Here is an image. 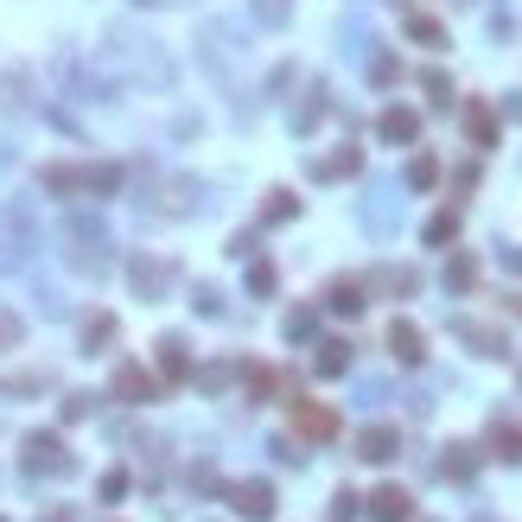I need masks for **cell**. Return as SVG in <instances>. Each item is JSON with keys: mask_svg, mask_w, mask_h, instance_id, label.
<instances>
[{"mask_svg": "<svg viewBox=\"0 0 522 522\" xmlns=\"http://www.w3.org/2000/svg\"><path fill=\"white\" fill-rule=\"evenodd\" d=\"M32 255H39V223H32L26 198H7L0 204V274L32 268Z\"/></svg>", "mask_w": 522, "mask_h": 522, "instance_id": "obj_1", "label": "cell"}, {"mask_svg": "<svg viewBox=\"0 0 522 522\" xmlns=\"http://www.w3.org/2000/svg\"><path fill=\"white\" fill-rule=\"evenodd\" d=\"M64 261H71L77 274H109V230H102V217L77 211L64 223Z\"/></svg>", "mask_w": 522, "mask_h": 522, "instance_id": "obj_2", "label": "cell"}, {"mask_svg": "<svg viewBox=\"0 0 522 522\" xmlns=\"http://www.w3.org/2000/svg\"><path fill=\"white\" fill-rule=\"evenodd\" d=\"M45 191H58V198H77V191L109 198V191H121V166H45Z\"/></svg>", "mask_w": 522, "mask_h": 522, "instance_id": "obj_3", "label": "cell"}, {"mask_svg": "<svg viewBox=\"0 0 522 522\" xmlns=\"http://www.w3.org/2000/svg\"><path fill=\"white\" fill-rule=\"evenodd\" d=\"M71 465H77V459L64 452L58 433H26V446H20V472H26V478H64Z\"/></svg>", "mask_w": 522, "mask_h": 522, "instance_id": "obj_4", "label": "cell"}, {"mask_svg": "<svg viewBox=\"0 0 522 522\" xmlns=\"http://www.w3.org/2000/svg\"><path fill=\"white\" fill-rule=\"evenodd\" d=\"M293 427H300L306 440H338V408H325V402H306V395H293Z\"/></svg>", "mask_w": 522, "mask_h": 522, "instance_id": "obj_5", "label": "cell"}, {"mask_svg": "<svg viewBox=\"0 0 522 522\" xmlns=\"http://www.w3.org/2000/svg\"><path fill=\"white\" fill-rule=\"evenodd\" d=\"M128 281L141 300H160V293L172 287V261H153V255H128Z\"/></svg>", "mask_w": 522, "mask_h": 522, "instance_id": "obj_6", "label": "cell"}, {"mask_svg": "<svg viewBox=\"0 0 522 522\" xmlns=\"http://www.w3.org/2000/svg\"><path fill=\"white\" fill-rule=\"evenodd\" d=\"M452 338L472 344L478 357H510V338L497 332V325H478V319H452Z\"/></svg>", "mask_w": 522, "mask_h": 522, "instance_id": "obj_7", "label": "cell"}, {"mask_svg": "<svg viewBox=\"0 0 522 522\" xmlns=\"http://www.w3.org/2000/svg\"><path fill=\"white\" fill-rule=\"evenodd\" d=\"M230 503H236V516H249V522H274V491H268L261 478L236 484V491H230Z\"/></svg>", "mask_w": 522, "mask_h": 522, "instance_id": "obj_8", "label": "cell"}, {"mask_svg": "<svg viewBox=\"0 0 522 522\" xmlns=\"http://www.w3.org/2000/svg\"><path fill=\"white\" fill-rule=\"evenodd\" d=\"M376 134H382L389 147H414V141H421V115H414V109H382Z\"/></svg>", "mask_w": 522, "mask_h": 522, "instance_id": "obj_9", "label": "cell"}, {"mask_svg": "<svg viewBox=\"0 0 522 522\" xmlns=\"http://www.w3.org/2000/svg\"><path fill=\"white\" fill-rule=\"evenodd\" d=\"M395 452H402V433H395V427H363V433H357V459L389 465Z\"/></svg>", "mask_w": 522, "mask_h": 522, "instance_id": "obj_10", "label": "cell"}, {"mask_svg": "<svg viewBox=\"0 0 522 522\" xmlns=\"http://www.w3.org/2000/svg\"><path fill=\"white\" fill-rule=\"evenodd\" d=\"M389 351H395V363H408V370H414V363L427 357L421 325H414V319H395V325H389Z\"/></svg>", "mask_w": 522, "mask_h": 522, "instance_id": "obj_11", "label": "cell"}, {"mask_svg": "<svg viewBox=\"0 0 522 522\" xmlns=\"http://www.w3.org/2000/svg\"><path fill=\"white\" fill-rule=\"evenodd\" d=\"M109 389L121 395V402H153V395H160V382H153V376L141 370V363H121V370H115V382H109Z\"/></svg>", "mask_w": 522, "mask_h": 522, "instance_id": "obj_12", "label": "cell"}, {"mask_svg": "<svg viewBox=\"0 0 522 522\" xmlns=\"http://www.w3.org/2000/svg\"><path fill=\"white\" fill-rule=\"evenodd\" d=\"M370 516L376 522H414V497L402 491V484H382V491L370 497Z\"/></svg>", "mask_w": 522, "mask_h": 522, "instance_id": "obj_13", "label": "cell"}, {"mask_svg": "<svg viewBox=\"0 0 522 522\" xmlns=\"http://www.w3.org/2000/svg\"><path fill=\"white\" fill-rule=\"evenodd\" d=\"M160 376H166V382H185V376H191V344H185L179 332L160 338Z\"/></svg>", "mask_w": 522, "mask_h": 522, "instance_id": "obj_14", "label": "cell"}, {"mask_svg": "<svg viewBox=\"0 0 522 522\" xmlns=\"http://www.w3.org/2000/svg\"><path fill=\"white\" fill-rule=\"evenodd\" d=\"M491 452L497 459H510V465H522V421H491Z\"/></svg>", "mask_w": 522, "mask_h": 522, "instance_id": "obj_15", "label": "cell"}, {"mask_svg": "<svg viewBox=\"0 0 522 522\" xmlns=\"http://www.w3.org/2000/svg\"><path fill=\"white\" fill-rule=\"evenodd\" d=\"M312 370H319V376H344V370H351V344H344V338H325L319 357H312Z\"/></svg>", "mask_w": 522, "mask_h": 522, "instance_id": "obj_16", "label": "cell"}, {"mask_svg": "<svg viewBox=\"0 0 522 522\" xmlns=\"http://www.w3.org/2000/svg\"><path fill=\"white\" fill-rule=\"evenodd\" d=\"M325 306L344 312V319H357V312H363V281H332V287H325Z\"/></svg>", "mask_w": 522, "mask_h": 522, "instance_id": "obj_17", "label": "cell"}, {"mask_svg": "<svg viewBox=\"0 0 522 522\" xmlns=\"http://www.w3.org/2000/svg\"><path fill=\"white\" fill-rule=\"evenodd\" d=\"M109 344H115V312H96V319L83 325V351H90V357H102Z\"/></svg>", "mask_w": 522, "mask_h": 522, "instance_id": "obj_18", "label": "cell"}, {"mask_svg": "<svg viewBox=\"0 0 522 522\" xmlns=\"http://www.w3.org/2000/svg\"><path fill=\"white\" fill-rule=\"evenodd\" d=\"M357 166H363V153L344 147V153H332V160H312V179H351Z\"/></svg>", "mask_w": 522, "mask_h": 522, "instance_id": "obj_19", "label": "cell"}, {"mask_svg": "<svg viewBox=\"0 0 522 522\" xmlns=\"http://www.w3.org/2000/svg\"><path fill=\"white\" fill-rule=\"evenodd\" d=\"M440 472H446L452 484H465V478H472V472H478V446H446Z\"/></svg>", "mask_w": 522, "mask_h": 522, "instance_id": "obj_20", "label": "cell"}, {"mask_svg": "<svg viewBox=\"0 0 522 522\" xmlns=\"http://www.w3.org/2000/svg\"><path fill=\"white\" fill-rule=\"evenodd\" d=\"M478 287V261L472 255H452L446 261V293H472Z\"/></svg>", "mask_w": 522, "mask_h": 522, "instance_id": "obj_21", "label": "cell"}, {"mask_svg": "<svg viewBox=\"0 0 522 522\" xmlns=\"http://www.w3.org/2000/svg\"><path fill=\"white\" fill-rule=\"evenodd\" d=\"M465 134H472V147H491V141H497V121H491V109H484V102H472V109H465Z\"/></svg>", "mask_w": 522, "mask_h": 522, "instance_id": "obj_22", "label": "cell"}, {"mask_svg": "<svg viewBox=\"0 0 522 522\" xmlns=\"http://www.w3.org/2000/svg\"><path fill=\"white\" fill-rule=\"evenodd\" d=\"M408 185L433 191V185H440V160H433V153H414V160H408Z\"/></svg>", "mask_w": 522, "mask_h": 522, "instance_id": "obj_23", "label": "cell"}, {"mask_svg": "<svg viewBox=\"0 0 522 522\" xmlns=\"http://www.w3.org/2000/svg\"><path fill=\"white\" fill-rule=\"evenodd\" d=\"M242 382H249V395H255V402H268V395L281 389V376H274L268 363H249V370H242Z\"/></svg>", "mask_w": 522, "mask_h": 522, "instance_id": "obj_24", "label": "cell"}, {"mask_svg": "<svg viewBox=\"0 0 522 522\" xmlns=\"http://www.w3.org/2000/svg\"><path fill=\"white\" fill-rule=\"evenodd\" d=\"M376 287H382V293H414V287H421V274H414V268H382Z\"/></svg>", "mask_w": 522, "mask_h": 522, "instance_id": "obj_25", "label": "cell"}, {"mask_svg": "<svg viewBox=\"0 0 522 522\" xmlns=\"http://www.w3.org/2000/svg\"><path fill=\"white\" fill-rule=\"evenodd\" d=\"M312 332H319V312H312V306H293V312H287V338L300 344V338H312Z\"/></svg>", "mask_w": 522, "mask_h": 522, "instance_id": "obj_26", "label": "cell"}, {"mask_svg": "<svg viewBox=\"0 0 522 522\" xmlns=\"http://www.w3.org/2000/svg\"><path fill=\"white\" fill-rule=\"evenodd\" d=\"M408 32H414L421 45H433V51L446 45V26H440V20H427V13H414V20H408Z\"/></svg>", "mask_w": 522, "mask_h": 522, "instance_id": "obj_27", "label": "cell"}, {"mask_svg": "<svg viewBox=\"0 0 522 522\" xmlns=\"http://www.w3.org/2000/svg\"><path fill=\"white\" fill-rule=\"evenodd\" d=\"M20 338H26V319H20L13 306H0V351H13Z\"/></svg>", "mask_w": 522, "mask_h": 522, "instance_id": "obj_28", "label": "cell"}, {"mask_svg": "<svg viewBox=\"0 0 522 522\" xmlns=\"http://www.w3.org/2000/svg\"><path fill=\"white\" fill-rule=\"evenodd\" d=\"M452 236H459V217H452V211H440V217L427 223V242H433V249H446Z\"/></svg>", "mask_w": 522, "mask_h": 522, "instance_id": "obj_29", "label": "cell"}, {"mask_svg": "<svg viewBox=\"0 0 522 522\" xmlns=\"http://www.w3.org/2000/svg\"><path fill=\"white\" fill-rule=\"evenodd\" d=\"M293 211H300V204H293V191H274V198H268V211H261V217H268V223H287Z\"/></svg>", "mask_w": 522, "mask_h": 522, "instance_id": "obj_30", "label": "cell"}, {"mask_svg": "<svg viewBox=\"0 0 522 522\" xmlns=\"http://www.w3.org/2000/svg\"><path fill=\"white\" fill-rule=\"evenodd\" d=\"M249 293H255V300H268V293H274V268H268V261H255V268H249Z\"/></svg>", "mask_w": 522, "mask_h": 522, "instance_id": "obj_31", "label": "cell"}, {"mask_svg": "<svg viewBox=\"0 0 522 522\" xmlns=\"http://www.w3.org/2000/svg\"><path fill=\"white\" fill-rule=\"evenodd\" d=\"M357 503H363L357 491H338L332 497V522H357Z\"/></svg>", "mask_w": 522, "mask_h": 522, "instance_id": "obj_32", "label": "cell"}, {"mask_svg": "<svg viewBox=\"0 0 522 522\" xmlns=\"http://www.w3.org/2000/svg\"><path fill=\"white\" fill-rule=\"evenodd\" d=\"M121 497H128V472H109L102 478V503H121Z\"/></svg>", "mask_w": 522, "mask_h": 522, "instance_id": "obj_33", "label": "cell"}, {"mask_svg": "<svg viewBox=\"0 0 522 522\" xmlns=\"http://www.w3.org/2000/svg\"><path fill=\"white\" fill-rule=\"evenodd\" d=\"M255 13H261V20H268V26H281L293 7H287V0H255Z\"/></svg>", "mask_w": 522, "mask_h": 522, "instance_id": "obj_34", "label": "cell"}, {"mask_svg": "<svg viewBox=\"0 0 522 522\" xmlns=\"http://www.w3.org/2000/svg\"><path fill=\"white\" fill-rule=\"evenodd\" d=\"M427 96H433V102H452V83H446L440 71H427Z\"/></svg>", "mask_w": 522, "mask_h": 522, "instance_id": "obj_35", "label": "cell"}, {"mask_svg": "<svg viewBox=\"0 0 522 522\" xmlns=\"http://www.w3.org/2000/svg\"><path fill=\"white\" fill-rule=\"evenodd\" d=\"M45 522H71V510H51V516H45Z\"/></svg>", "mask_w": 522, "mask_h": 522, "instance_id": "obj_36", "label": "cell"}, {"mask_svg": "<svg viewBox=\"0 0 522 522\" xmlns=\"http://www.w3.org/2000/svg\"><path fill=\"white\" fill-rule=\"evenodd\" d=\"M478 522H484V516H478Z\"/></svg>", "mask_w": 522, "mask_h": 522, "instance_id": "obj_37", "label": "cell"}]
</instances>
